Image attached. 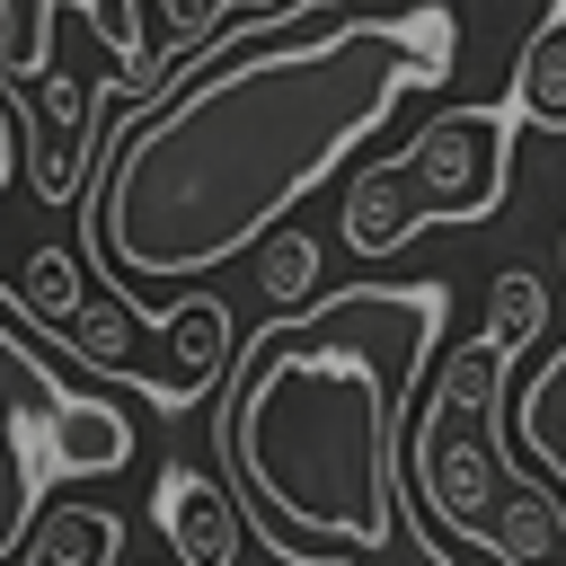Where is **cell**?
<instances>
[{
	"label": "cell",
	"instance_id": "cell-11",
	"mask_svg": "<svg viewBox=\"0 0 566 566\" xmlns=\"http://www.w3.org/2000/svg\"><path fill=\"white\" fill-rule=\"evenodd\" d=\"M310 283H318V239H310V230H292V221H283V230H265V239H256V292L274 301V318H283V310H301V301H310Z\"/></svg>",
	"mask_w": 566,
	"mask_h": 566
},
{
	"label": "cell",
	"instance_id": "cell-1",
	"mask_svg": "<svg viewBox=\"0 0 566 566\" xmlns=\"http://www.w3.org/2000/svg\"><path fill=\"white\" fill-rule=\"evenodd\" d=\"M451 80V18L310 9L301 35H212L115 124L97 186V256L142 283H195L283 230V212L389 124L407 88Z\"/></svg>",
	"mask_w": 566,
	"mask_h": 566
},
{
	"label": "cell",
	"instance_id": "cell-6",
	"mask_svg": "<svg viewBox=\"0 0 566 566\" xmlns=\"http://www.w3.org/2000/svg\"><path fill=\"white\" fill-rule=\"evenodd\" d=\"M62 345H71L88 371H106V380H133L150 407H168V380H159V318H142V301H133V292H115V283H88L80 318L62 327Z\"/></svg>",
	"mask_w": 566,
	"mask_h": 566
},
{
	"label": "cell",
	"instance_id": "cell-3",
	"mask_svg": "<svg viewBox=\"0 0 566 566\" xmlns=\"http://www.w3.org/2000/svg\"><path fill=\"white\" fill-rule=\"evenodd\" d=\"M9 310L18 301L0 292V566H18L62 478H106L133 460V424L106 398L71 389L53 371V345Z\"/></svg>",
	"mask_w": 566,
	"mask_h": 566
},
{
	"label": "cell",
	"instance_id": "cell-4",
	"mask_svg": "<svg viewBox=\"0 0 566 566\" xmlns=\"http://www.w3.org/2000/svg\"><path fill=\"white\" fill-rule=\"evenodd\" d=\"M504 389H513V363L469 336L442 354V371L416 389L407 407V433H398V486L416 504V522L433 513L460 548H495V504L513 495V460H504Z\"/></svg>",
	"mask_w": 566,
	"mask_h": 566
},
{
	"label": "cell",
	"instance_id": "cell-14",
	"mask_svg": "<svg viewBox=\"0 0 566 566\" xmlns=\"http://www.w3.org/2000/svg\"><path fill=\"white\" fill-rule=\"evenodd\" d=\"M557 265H566V239H557Z\"/></svg>",
	"mask_w": 566,
	"mask_h": 566
},
{
	"label": "cell",
	"instance_id": "cell-8",
	"mask_svg": "<svg viewBox=\"0 0 566 566\" xmlns=\"http://www.w3.org/2000/svg\"><path fill=\"white\" fill-rule=\"evenodd\" d=\"M88 283H97V274L80 265V248H35V256H27V274L9 283V301L27 310V327H35L44 345H62V327H71V318H80V301H88Z\"/></svg>",
	"mask_w": 566,
	"mask_h": 566
},
{
	"label": "cell",
	"instance_id": "cell-10",
	"mask_svg": "<svg viewBox=\"0 0 566 566\" xmlns=\"http://www.w3.org/2000/svg\"><path fill=\"white\" fill-rule=\"evenodd\" d=\"M539 327H548V283H539L531 265H504V274L486 283V345L513 363V354H522Z\"/></svg>",
	"mask_w": 566,
	"mask_h": 566
},
{
	"label": "cell",
	"instance_id": "cell-9",
	"mask_svg": "<svg viewBox=\"0 0 566 566\" xmlns=\"http://www.w3.org/2000/svg\"><path fill=\"white\" fill-rule=\"evenodd\" d=\"M513 115L539 133H566V0L539 18V35L513 62Z\"/></svg>",
	"mask_w": 566,
	"mask_h": 566
},
{
	"label": "cell",
	"instance_id": "cell-2",
	"mask_svg": "<svg viewBox=\"0 0 566 566\" xmlns=\"http://www.w3.org/2000/svg\"><path fill=\"white\" fill-rule=\"evenodd\" d=\"M442 318V283H354L239 354L221 407L230 504L283 566H451L398 486V433Z\"/></svg>",
	"mask_w": 566,
	"mask_h": 566
},
{
	"label": "cell",
	"instance_id": "cell-13",
	"mask_svg": "<svg viewBox=\"0 0 566 566\" xmlns=\"http://www.w3.org/2000/svg\"><path fill=\"white\" fill-rule=\"evenodd\" d=\"M168 18H177V35H186L195 53L212 44V0H168Z\"/></svg>",
	"mask_w": 566,
	"mask_h": 566
},
{
	"label": "cell",
	"instance_id": "cell-12",
	"mask_svg": "<svg viewBox=\"0 0 566 566\" xmlns=\"http://www.w3.org/2000/svg\"><path fill=\"white\" fill-rule=\"evenodd\" d=\"M513 424H522V442H531V460L548 469V478H566V354L522 389V407H513Z\"/></svg>",
	"mask_w": 566,
	"mask_h": 566
},
{
	"label": "cell",
	"instance_id": "cell-5",
	"mask_svg": "<svg viewBox=\"0 0 566 566\" xmlns=\"http://www.w3.org/2000/svg\"><path fill=\"white\" fill-rule=\"evenodd\" d=\"M389 177H398V195H407L416 221H486V212H504V186H513V106L424 115L407 133V150H389Z\"/></svg>",
	"mask_w": 566,
	"mask_h": 566
},
{
	"label": "cell",
	"instance_id": "cell-7",
	"mask_svg": "<svg viewBox=\"0 0 566 566\" xmlns=\"http://www.w3.org/2000/svg\"><path fill=\"white\" fill-rule=\"evenodd\" d=\"M159 531H168L177 566H239V504L203 469H168L159 478Z\"/></svg>",
	"mask_w": 566,
	"mask_h": 566
}]
</instances>
